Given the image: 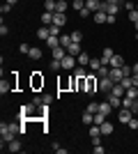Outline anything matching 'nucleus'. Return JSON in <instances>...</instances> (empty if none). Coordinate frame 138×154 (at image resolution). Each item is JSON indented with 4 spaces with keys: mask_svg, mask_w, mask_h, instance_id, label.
<instances>
[{
    "mask_svg": "<svg viewBox=\"0 0 138 154\" xmlns=\"http://www.w3.org/2000/svg\"><path fill=\"white\" fill-rule=\"evenodd\" d=\"M99 90V76L97 74H87L85 76V94H94Z\"/></svg>",
    "mask_w": 138,
    "mask_h": 154,
    "instance_id": "1",
    "label": "nucleus"
},
{
    "mask_svg": "<svg viewBox=\"0 0 138 154\" xmlns=\"http://www.w3.org/2000/svg\"><path fill=\"white\" fill-rule=\"evenodd\" d=\"M30 85H32V90H41V88H44V76H41V71H32Z\"/></svg>",
    "mask_w": 138,
    "mask_h": 154,
    "instance_id": "2",
    "label": "nucleus"
},
{
    "mask_svg": "<svg viewBox=\"0 0 138 154\" xmlns=\"http://www.w3.org/2000/svg\"><path fill=\"white\" fill-rule=\"evenodd\" d=\"M113 81H111V76H104V78H99V90L101 92H106V94H108V92H113Z\"/></svg>",
    "mask_w": 138,
    "mask_h": 154,
    "instance_id": "3",
    "label": "nucleus"
},
{
    "mask_svg": "<svg viewBox=\"0 0 138 154\" xmlns=\"http://www.w3.org/2000/svg\"><path fill=\"white\" fill-rule=\"evenodd\" d=\"M111 81L113 83H122V78H124V71H122V67H111Z\"/></svg>",
    "mask_w": 138,
    "mask_h": 154,
    "instance_id": "4",
    "label": "nucleus"
},
{
    "mask_svg": "<svg viewBox=\"0 0 138 154\" xmlns=\"http://www.w3.org/2000/svg\"><path fill=\"white\" fill-rule=\"evenodd\" d=\"M74 67H76V55H69V53H67L65 58H62V69H65V71H72Z\"/></svg>",
    "mask_w": 138,
    "mask_h": 154,
    "instance_id": "5",
    "label": "nucleus"
},
{
    "mask_svg": "<svg viewBox=\"0 0 138 154\" xmlns=\"http://www.w3.org/2000/svg\"><path fill=\"white\" fill-rule=\"evenodd\" d=\"M101 9H104L106 14H111V16H118V12H120L118 2H101Z\"/></svg>",
    "mask_w": 138,
    "mask_h": 154,
    "instance_id": "6",
    "label": "nucleus"
},
{
    "mask_svg": "<svg viewBox=\"0 0 138 154\" xmlns=\"http://www.w3.org/2000/svg\"><path fill=\"white\" fill-rule=\"evenodd\" d=\"M53 26H67V14L65 12H53Z\"/></svg>",
    "mask_w": 138,
    "mask_h": 154,
    "instance_id": "7",
    "label": "nucleus"
},
{
    "mask_svg": "<svg viewBox=\"0 0 138 154\" xmlns=\"http://www.w3.org/2000/svg\"><path fill=\"white\" fill-rule=\"evenodd\" d=\"M35 103H37V106H41V103H48V106H51V101H53V94H46V92H41V94H37L32 99Z\"/></svg>",
    "mask_w": 138,
    "mask_h": 154,
    "instance_id": "8",
    "label": "nucleus"
},
{
    "mask_svg": "<svg viewBox=\"0 0 138 154\" xmlns=\"http://www.w3.org/2000/svg\"><path fill=\"white\" fill-rule=\"evenodd\" d=\"M131 117H133V113H131L129 108H120V113H118V120H120L122 124H127L129 120H131Z\"/></svg>",
    "mask_w": 138,
    "mask_h": 154,
    "instance_id": "9",
    "label": "nucleus"
},
{
    "mask_svg": "<svg viewBox=\"0 0 138 154\" xmlns=\"http://www.w3.org/2000/svg\"><path fill=\"white\" fill-rule=\"evenodd\" d=\"M67 53H69V55H76V58H78L81 53H83V51H81V42H72V44L67 46Z\"/></svg>",
    "mask_w": 138,
    "mask_h": 154,
    "instance_id": "10",
    "label": "nucleus"
},
{
    "mask_svg": "<svg viewBox=\"0 0 138 154\" xmlns=\"http://www.w3.org/2000/svg\"><path fill=\"white\" fill-rule=\"evenodd\" d=\"M113 55H115V51H113L111 46H106L104 51H101V62H104V64H108V62H111V58H113Z\"/></svg>",
    "mask_w": 138,
    "mask_h": 154,
    "instance_id": "11",
    "label": "nucleus"
},
{
    "mask_svg": "<svg viewBox=\"0 0 138 154\" xmlns=\"http://www.w3.org/2000/svg\"><path fill=\"white\" fill-rule=\"evenodd\" d=\"M113 110H115V108H113L111 103H108V99H106V101H101V103H99V113H104V115H106V117L111 115Z\"/></svg>",
    "mask_w": 138,
    "mask_h": 154,
    "instance_id": "12",
    "label": "nucleus"
},
{
    "mask_svg": "<svg viewBox=\"0 0 138 154\" xmlns=\"http://www.w3.org/2000/svg\"><path fill=\"white\" fill-rule=\"evenodd\" d=\"M106 19H108V14H106L104 9H99V12L92 14V21H94V23H106Z\"/></svg>",
    "mask_w": 138,
    "mask_h": 154,
    "instance_id": "13",
    "label": "nucleus"
},
{
    "mask_svg": "<svg viewBox=\"0 0 138 154\" xmlns=\"http://www.w3.org/2000/svg\"><path fill=\"white\" fill-rule=\"evenodd\" d=\"M21 149H23V143H21L19 138H14V140L7 145V152H21Z\"/></svg>",
    "mask_w": 138,
    "mask_h": 154,
    "instance_id": "14",
    "label": "nucleus"
},
{
    "mask_svg": "<svg viewBox=\"0 0 138 154\" xmlns=\"http://www.w3.org/2000/svg\"><path fill=\"white\" fill-rule=\"evenodd\" d=\"M85 7L94 14V12H99V9H101V0H85Z\"/></svg>",
    "mask_w": 138,
    "mask_h": 154,
    "instance_id": "15",
    "label": "nucleus"
},
{
    "mask_svg": "<svg viewBox=\"0 0 138 154\" xmlns=\"http://www.w3.org/2000/svg\"><path fill=\"white\" fill-rule=\"evenodd\" d=\"M51 55H53V60H62L67 55V48H65V46H58V48H53V51H51Z\"/></svg>",
    "mask_w": 138,
    "mask_h": 154,
    "instance_id": "16",
    "label": "nucleus"
},
{
    "mask_svg": "<svg viewBox=\"0 0 138 154\" xmlns=\"http://www.w3.org/2000/svg\"><path fill=\"white\" fill-rule=\"evenodd\" d=\"M108 103H111L113 108H122V99H120V97H115L113 92H108Z\"/></svg>",
    "mask_w": 138,
    "mask_h": 154,
    "instance_id": "17",
    "label": "nucleus"
},
{
    "mask_svg": "<svg viewBox=\"0 0 138 154\" xmlns=\"http://www.w3.org/2000/svg\"><path fill=\"white\" fill-rule=\"evenodd\" d=\"M87 131H90V138H101V127L99 124H90Z\"/></svg>",
    "mask_w": 138,
    "mask_h": 154,
    "instance_id": "18",
    "label": "nucleus"
},
{
    "mask_svg": "<svg viewBox=\"0 0 138 154\" xmlns=\"http://www.w3.org/2000/svg\"><path fill=\"white\" fill-rule=\"evenodd\" d=\"M37 37H39V39H44V42H46L48 37H51V30H48V26H41L39 30H37Z\"/></svg>",
    "mask_w": 138,
    "mask_h": 154,
    "instance_id": "19",
    "label": "nucleus"
},
{
    "mask_svg": "<svg viewBox=\"0 0 138 154\" xmlns=\"http://www.w3.org/2000/svg\"><path fill=\"white\" fill-rule=\"evenodd\" d=\"M41 26H53V12H44L41 14Z\"/></svg>",
    "mask_w": 138,
    "mask_h": 154,
    "instance_id": "20",
    "label": "nucleus"
},
{
    "mask_svg": "<svg viewBox=\"0 0 138 154\" xmlns=\"http://www.w3.org/2000/svg\"><path fill=\"white\" fill-rule=\"evenodd\" d=\"M76 60H78V64H81V67H87V64H90V53H85V51H83V53H81V55H78Z\"/></svg>",
    "mask_w": 138,
    "mask_h": 154,
    "instance_id": "21",
    "label": "nucleus"
},
{
    "mask_svg": "<svg viewBox=\"0 0 138 154\" xmlns=\"http://www.w3.org/2000/svg\"><path fill=\"white\" fill-rule=\"evenodd\" d=\"M113 129H115V127H113V124L106 120V122L101 124V136H111V134H113Z\"/></svg>",
    "mask_w": 138,
    "mask_h": 154,
    "instance_id": "22",
    "label": "nucleus"
},
{
    "mask_svg": "<svg viewBox=\"0 0 138 154\" xmlns=\"http://www.w3.org/2000/svg\"><path fill=\"white\" fill-rule=\"evenodd\" d=\"M46 46H48L51 51H53V48H58V46H60V37H48V39H46Z\"/></svg>",
    "mask_w": 138,
    "mask_h": 154,
    "instance_id": "23",
    "label": "nucleus"
},
{
    "mask_svg": "<svg viewBox=\"0 0 138 154\" xmlns=\"http://www.w3.org/2000/svg\"><path fill=\"white\" fill-rule=\"evenodd\" d=\"M28 55H30V60H41V48H37V46H32Z\"/></svg>",
    "mask_w": 138,
    "mask_h": 154,
    "instance_id": "24",
    "label": "nucleus"
},
{
    "mask_svg": "<svg viewBox=\"0 0 138 154\" xmlns=\"http://www.w3.org/2000/svg\"><path fill=\"white\" fill-rule=\"evenodd\" d=\"M81 120H83V124H85V127H90V124H94V115H92V113H83V117H81Z\"/></svg>",
    "mask_w": 138,
    "mask_h": 154,
    "instance_id": "25",
    "label": "nucleus"
},
{
    "mask_svg": "<svg viewBox=\"0 0 138 154\" xmlns=\"http://www.w3.org/2000/svg\"><path fill=\"white\" fill-rule=\"evenodd\" d=\"M108 74H111V67H108V64H101V67H99V69H97V76H99V78L108 76Z\"/></svg>",
    "mask_w": 138,
    "mask_h": 154,
    "instance_id": "26",
    "label": "nucleus"
},
{
    "mask_svg": "<svg viewBox=\"0 0 138 154\" xmlns=\"http://www.w3.org/2000/svg\"><path fill=\"white\" fill-rule=\"evenodd\" d=\"M67 7H69L67 0H55V12H67Z\"/></svg>",
    "mask_w": 138,
    "mask_h": 154,
    "instance_id": "27",
    "label": "nucleus"
},
{
    "mask_svg": "<svg viewBox=\"0 0 138 154\" xmlns=\"http://www.w3.org/2000/svg\"><path fill=\"white\" fill-rule=\"evenodd\" d=\"M122 64H124V60L120 58V55H113L111 62H108V67H122Z\"/></svg>",
    "mask_w": 138,
    "mask_h": 154,
    "instance_id": "28",
    "label": "nucleus"
},
{
    "mask_svg": "<svg viewBox=\"0 0 138 154\" xmlns=\"http://www.w3.org/2000/svg\"><path fill=\"white\" fill-rule=\"evenodd\" d=\"M106 120H108V117H106L104 113H99V110H97V113H94V124H99V127H101V124H104Z\"/></svg>",
    "mask_w": 138,
    "mask_h": 154,
    "instance_id": "29",
    "label": "nucleus"
},
{
    "mask_svg": "<svg viewBox=\"0 0 138 154\" xmlns=\"http://www.w3.org/2000/svg\"><path fill=\"white\" fill-rule=\"evenodd\" d=\"M101 64H104V62H101V58H90V69H94V71H97L99 67H101Z\"/></svg>",
    "mask_w": 138,
    "mask_h": 154,
    "instance_id": "30",
    "label": "nucleus"
},
{
    "mask_svg": "<svg viewBox=\"0 0 138 154\" xmlns=\"http://www.w3.org/2000/svg\"><path fill=\"white\" fill-rule=\"evenodd\" d=\"M69 44H72V35H60V46H65V48H67Z\"/></svg>",
    "mask_w": 138,
    "mask_h": 154,
    "instance_id": "31",
    "label": "nucleus"
},
{
    "mask_svg": "<svg viewBox=\"0 0 138 154\" xmlns=\"http://www.w3.org/2000/svg\"><path fill=\"white\" fill-rule=\"evenodd\" d=\"M74 76H78V78H85V76H87V69L78 64V69H74Z\"/></svg>",
    "mask_w": 138,
    "mask_h": 154,
    "instance_id": "32",
    "label": "nucleus"
},
{
    "mask_svg": "<svg viewBox=\"0 0 138 154\" xmlns=\"http://www.w3.org/2000/svg\"><path fill=\"white\" fill-rule=\"evenodd\" d=\"M48 67H51V71H60V69H62V60H51Z\"/></svg>",
    "mask_w": 138,
    "mask_h": 154,
    "instance_id": "33",
    "label": "nucleus"
},
{
    "mask_svg": "<svg viewBox=\"0 0 138 154\" xmlns=\"http://www.w3.org/2000/svg\"><path fill=\"white\" fill-rule=\"evenodd\" d=\"M127 97H131V99H138V88H136V85L127 88Z\"/></svg>",
    "mask_w": 138,
    "mask_h": 154,
    "instance_id": "34",
    "label": "nucleus"
},
{
    "mask_svg": "<svg viewBox=\"0 0 138 154\" xmlns=\"http://www.w3.org/2000/svg\"><path fill=\"white\" fill-rule=\"evenodd\" d=\"M72 7L76 9V12H81V9H85V0H74Z\"/></svg>",
    "mask_w": 138,
    "mask_h": 154,
    "instance_id": "35",
    "label": "nucleus"
},
{
    "mask_svg": "<svg viewBox=\"0 0 138 154\" xmlns=\"http://www.w3.org/2000/svg\"><path fill=\"white\" fill-rule=\"evenodd\" d=\"M44 12H55V0H46L44 2Z\"/></svg>",
    "mask_w": 138,
    "mask_h": 154,
    "instance_id": "36",
    "label": "nucleus"
},
{
    "mask_svg": "<svg viewBox=\"0 0 138 154\" xmlns=\"http://www.w3.org/2000/svg\"><path fill=\"white\" fill-rule=\"evenodd\" d=\"M87 113H92V115H94V113H97V110H99V103L97 101H90V103H87Z\"/></svg>",
    "mask_w": 138,
    "mask_h": 154,
    "instance_id": "37",
    "label": "nucleus"
},
{
    "mask_svg": "<svg viewBox=\"0 0 138 154\" xmlns=\"http://www.w3.org/2000/svg\"><path fill=\"white\" fill-rule=\"evenodd\" d=\"M12 7H14V5H9V2H2V5H0V12H2V16L12 12Z\"/></svg>",
    "mask_w": 138,
    "mask_h": 154,
    "instance_id": "38",
    "label": "nucleus"
},
{
    "mask_svg": "<svg viewBox=\"0 0 138 154\" xmlns=\"http://www.w3.org/2000/svg\"><path fill=\"white\" fill-rule=\"evenodd\" d=\"M92 152H94V154H104L106 147H101V143H94V145H92Z\"/></svg>",
    "mask_w": 138,
    "mask_h": 154,
    "instance_id": "39",
    "label": "nucleus"
},
{
    "mask_svg": "<svg viewBox=\"0 0 138 154\" xmlns=\"http://www.w3.org/2000/svg\"><path fill=\"white\" fill-rule=\"evenodd\" d=\"M81 39H83V32H81V30H74L72 32V42H81Z\"/></svg>",
    "mask_w": 138,
    "mask_h": 154,
    "instance_id": "40",
    "label": "nucleus"
},
{
    "mask_svg": "<svg viewBox=\"0 0 138 154\" xmlns=\"http://www.w3.org/2000/svg\"><path fill=\"white\" fill-rule=\"evenodd\" d=\"M51 30V37H60V26H48Z\"/></svg>",
    "mask_w": 138,
    "mask_h": 154,
    "instance_id": "41",
    "label": "nucleus"
},
{
    "mask_svg": "<svg viewBox=\"0 0 138 154\" xmlns=\"http://www.w3.org/2000/svg\"><path fill=\"white\" fill-rule=\"evenodd\" d=\"M53 152L55 154H67V147H60L58 143H55V145H53Z\"/></svg>",
    "mask_w": 138,
    "mask_h": 154,
    "instance_id": "42",
    "label": "nucleus"
},
{
    "mask_svg": "<svg viewBox=\"0 0 138 154\" xmlns=\"http://www.w3.org/2000/svg\"><path fill=\"white\" fill-rule=\"evenodd\" d=\"M127 127L129 129H138V117H131V120L127 122Z\"/></svg>",
    "mask_w": 138,
    "mask_h": 154,
    "instance_id": "43",
    "label": "nucleus"
},
{
    "mask_svg": "<svg viewBox=\"0 0 138 154\" xmlns=\"http://www.w3.org/2000/svg\"><path fill=\"white\" fill-rule=\"evenodd\" d=\"M129 21H131V23L138 21V9H131V12H129Z\"/></svg>",
    "mask_w": 138,
    "mask_h": 154,
    "instance_id": "44",
    "label": "nucleus"
},
{
    "mask_svg": "<svg viewBox=\"0 0 138 154\" xmlns=\"http://www.w3.org/2000/svg\"><path fill=\"white\" fill-rule=\"evenodd\" d=\"M30 48H32V46H28V44H21V46H19V51L23 53V55H28V53H30Z\"/></svg>",
    "mask_w": 138,
    "mask_h": 154,
    "instance_id": "45",
    "label": "nucleus"
},
{
    "mask_svg": "<svg viewBox=\"0 0 138 154\" xmlns=\"http://www.w3.org/2000/svg\"><path fill=\"white\" fill-rule=\"evenodd\" d=\"M81 16H83V19H90V16H92V12H90V9H87V7H85V9H81Z\"/></svg>",
    "mask_w": 138,
    "mask_h": 154,
    "instance_id": "46",
    "label": "nucleus"
},
{
    "mask_svg": "<svg viewBox=\"0 0 138 154\" xmlns=\"http://www.w3.org/2000/svg\"><path fill=\"white\" fill-rule=\"evenodd\" d=\"M129 110H131L133 115H136V113H138V99H133V103H131V108H129Z\"/></svg>",
    "mask_w": 138,
    "mask_h": 154,
    "instance_id": "47",
    "label": "nucleus"
},
{
    "mask_svg": "<svg viewBox=\"0 0 138 154\" xmlns=\"http://www.w3.org/2000/svg\"><path fill=\"white\" fill-rule=\"evenodd\" d=\"M115 21H118V16H111V14H108V19H106V23H108V26H115Z\"/></svg>",
    "mask_w": 138,
    "mask_h": 154,
    "instance_id": "48",
    "label": "nucleus"
},
{
    "mask_svg": "<svg viewBox=\"0 0 138 154\" xmlns=\"http://www.w3.org/2000/svg\"><path fill=\"white\" fill-rule=\"evenodd\" d=\"M7 32H9V28H7V26H5V23H2V26H0V35H2V37H5Z\"/></svg>",
    "mask_w": 138,
    "mask_h": 154,
    "instance_id": "49",
    "label": "nucleus"
},
{
    "mask_svg": "<svg viewBox=\"0 0 138 154\" xmlns=\"http://www.w3.org/2000/svg\"><path fill=\"white\" fill-rule=\"evenodd\" d=\"M124 7L129 9V12H131V9H136V7H133V2H129V0H124Z\"/></svg>",
    "mask_w": 138,
    "mask_h": 154,
    "instance_id": "50",
    "label": "nucleus"
},
{
    "mask_svg": "<svg viewBox=\"0 0 138 154\" xmlns=\"http://www.w3.org/2000/svg\"><path fill=\"white\" fill-rule=\"evenodd\" d=\"M131 81H133V85L138 88V74H131Z\"/></svg>",
    "mask_w": 138,
    "mask_h": 154,
    "instance_id": "51",
    "label": "nucleus"
},
{
    "mask_svg": "<svg viewBox=\"0 0 138 154\" xmlns=\"http://www.w3.org/2000/svg\"><path fill=\"white\" fill-rule=\"evenodd\" d=\"M5 2H9V5H16V2H19V0H5Z\"/></svg>",
    "mask_w": 138,
    "mask_h": 154,
    "instance_id": "52",
    "label": "nucleus"
},
{
    "mask_svg": "<svg viewBox=\"0 0 138 154\" xmlns=\"http://www.w3.org/2000/svg\"><path fill=\"white\" fill-rule=\"evenodd\" d=\"M133 74H138V62H136V64H133Z\"/></svg>",
    "mask_w": 138,
    "mask_h": 154,
    "instance_id": "53",
    "label": "nucleus"
},
{
    "mask_svg": "<svg viewBox=\"0 0 138 154\" xmlns=\"http://www.w3.org/2000/svg\"><path fill=\"white\" fill-rule=\"evenodd\" d=\"M136 42H138V30H136Z\"/></svg>",
    "mask_w": 138,
    "mask_h": 154,
    "instance_id": "54",
    "label": "nucleus"
},
{
    "mask_svg": "<svg viewBox=\"0 0 138 154\" xmlns=\"http://www.w3.org/2000/svg\"><path fill=\"white\" fill-rule=\"evenodd\" d=\"M136 9H138V5H136Z\"/></svg>",
    "mask_w": 138,
    "mask_h": 154,
    "instance_id": "55",
    "label": "nucleus"
},
{
    "mask_svg": "<svg viewBox=\"0 0 138 154\" xmlns=\"http://www.w3.org/2000/svg\"><path fill=\"white\" fill-rule=\"evenodd\" d=\"M101 2H104V0H101Z\"/></svg>",
    "mask_w": 138,
    "mask_h": 154,
    "instance_id": "56",
    "label": "nucleus"
}]
</instances>
